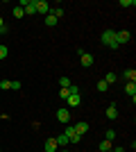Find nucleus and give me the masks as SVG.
Returning a JSON list of instances; mask_svg holds the SVG:
<instances>
[{
	"mask_svg": "<svg viewBox=\"0 0 136 152\" xmlns=\"http://www.w3.org/2000/svg\"><path fill=\"white\" fill-rule=\"evenodd\" d=\"M102 43L107 45V48H111V50L120 48V45L116 43V32H113V30H104L102 32Z\"/></svg>",
	"mask_w": 136,
	"mask_h": 152,
	"instance_id": "f257e3e1",
	"label": "nucleus"
},
{
	"mask_svg": "<svg viewBox=\"0 0 136 152\" xmlns=\"http://www.w3.org/2000/svg\"><path fill=\"white\" fill-rule=\"evenodd\" d=\"M77 55H79V59H82V66H84V68H91V66H93V55H91V52H84L82 48H77Z\"/></svg>",
	"mask_w": 136,
	"mask_h": 152,
	"instance_id": "f03ea898",
	"label": "nucleus"
},
{
	"mask_svg": "<svg viewBox=\"0 0 136 152\" xmlns=\"http://www.w3.org/2000/svg\"><path fill=\"white\" fill-rule=\"evenodd\" d=\"M66 136H68V143H79V139H82V134H77V132H75V127H73V125H68V127H66Z\"/></svg>",
	"mask_w": 136,
	"mask_h": 152,
	"instance_id": "7ed1b4c3",
	"label": "nucleus"
},
{
	"mask_svg": "<svg viewBox=\"0 0 136 152\" xmlns=\"http://www.w3.org/2000/svg\"><path fill=\"white\" fill-rule=\"evenodd\" d=\"M57 121H59V123H66V125H68V121H71V109H66V107L57 109Z\"/></svg>",
	"mask_w": 136,
	"mask_h": 152,
	"instance_id": "20e7f679",
	"label": "nucleus"
},
{
	"mask_svg": "<svg viewBox=\"0 0 136 152\" xmlns=\"http://www.w3.org/2000/svg\"><path fill=\"white\" fill-rule=\"evenodd\" d=\"M129 39H132V34H129V32H125V30L116 32V43H118V45H123V43H129Z\"/></svg>",
	"mask_w": 136,
	"mask_h": 152,
	"instance_id": "39448f33",
	"label": "nucleus"
},
{
	"mask_svg": "<svg viewBox=\"0 0 136 152\" xmlns=\"http://www.w3.org/2000/svg\"><path fill=\"white\" fill-rule=\"evenodd\" d=\"M36 14L48 16V14H50V2H45V0H36Z\"/></svg>",
	"mask_w": 136,
	"mask_h": 152,
	"instance_id": "423d86ee",
	"label": "nucleus"
},
{
	"mask_svg": "<svg viewBox=\"0 0 136 152\" xmlns=\"http://www.w3.org/2000/svg\"><path fill=\"white\" fill-rule=\"evenodd\" d=\"M66 102H68V107H79L82 98H79V93H71L68 98H66Z\"/></svg>",
	"mask_w": 136,
	"mask_h": 152,
	"instance_id": "0eeeda50",
	"label": "nucleus"
},
{
	"mask_svg": "<svg viewBox=\"0 0 136 152\" xmlns=\"http://www.w3.org/2000/svg\"><path fill=\"white\" fill-rule=\"evenodd\" d=\"M125 91H127V95L132 98V102H136V84L134 82H127V84H125Z\"/></svg>",
	"mask_w": 136,
	"mask_h": 152,
	"instance_id": "6e6552de",
	"label": "nucleus"
},
{
	"mask_svg": "<svg viewBox=\"0 0 136 152\" xmlns=\"http://www.w3.org/2000/svg\"><path fill=\"white\" fill-rule=\"evenodd\" d=\"M43 148H45V152H57L59 150V145H57V141H55V139H48Z\"/></svg>",
	"mask_w": 136,
	"mask_h": 152,
	"instance_id": "1a4fd4ad",
	"label": "nucleus"
},
{
	"mask_svg": "<svg viewBox=\"0 0 136 152\" xmlns=\"http://www.w3.org/2000/svg\"><path fill=\"white\" fill-rule=\"evenodd\" d=\"M73 127H75V132H77V134H86V132H89V123H86V121H79L77 125H73Z\"/></svg>",
	"mask_w": 136,
	"mask_h": 152,
	"instance_id": "9d476101",
	"label": "nucleus"
},
{
	"mask_svg": "<svg viewBox=\"0 0 136 152\" xmlns=\"http://www.w3.org/2000/svg\"><path fill=\"white\" fill-rule=\"evenodd\" d=\"M107 118H109V121H116V118H118V109L113 107V104L107 107Z\"/></svg>",
	"mask_w": 136,
	"mask_h": 152,
	"instance_id": "9b49d317",
	"label": "nucleus"
},
{
	"mask_svg": "<svg viewBox=\"0 0 136 152\" xmlns=\"http://www.w3.org/2000/svg\"><path fill=\"white\" fill-rule=\"evenodd\" d=\"M50 14L52 16H55V18H61V16H64V9H61V7H50Z\"/></svg>",
	"mask_w": 136,
	"mask_h": 152,
	"instance_id": "f8f14e48",
	"label": "nucleus"
},
{
	"mask_svg": "<svg viewBox=\"0 0 136 152\" xmlns=\"http://www.w3.org/2000/svg\"><path fill=\"white\" fill-rule=\"evenodd\" d=\"M55 141H57V145H59V148L68 145V136H66V134H59V136H57V139H55Z\"/></svg>",
	"mask_w": 136,
	"mask_h": 152,
	"instance_id": "ddd939ff",
	"label": "nucleus"
},
{
	"mask_svg": "<svg viewBox=\"0 0 136 152\" xmlns=\"http://www.w3.org/2000/svg\"><path fill=\"white\" fill-rule=\"evenodd\" d=\"M57 23H59V20L55 18L52 14H48V16H45V25H50V27H52V25H57Z\"/></svg>",
	"mask_w": 136,
	"mask_h": 152,
	"instance_id": "4468645a",
	"label": "nucleus"
},
{
	"mask_svg": "<svg viewBox=\"0 0 136 152\" xmlns=\"http://www.w3.org/2000/svg\"><path fill=\"white\" fill-rule=\"evenodd\" d=\"M116 80H118V75H116V73H107V77H104V82H107V84H113Z\"/></svg>",
	"mask_w": 136,
	"mask_h": 152,
	"instance_id": "2eb2a0df",
	"label": "nucleus"
},
{
	"mask_svg": "<svg viewBox=\"0 0 136 152\" xmlns=\"http://www.w3.org/2000/svg\"><path fill=\"white\" fill-rule=\"evenodd\" d=\"M125 77H127L129 82H134V77H136V70H134V68H127V70H125Z\"/></svg>",
	"mask_w": 136,
	"mask_h": 152,
	"instance_id": "dca6fc26",
	"label": "nucleus"
},
{
	"mask_svg": "<svg viewBox=\"0 0 136 152\" xmlns=\"http://www.w3.org/2000/svg\"><path fill=\"white\" fill-rule=\"evenodd\" d=\"M100 150H102V152H109V150H111V141H107V139H104L102 143H100Z\"/></svg>",
	"mask_w": 136,
	"mask_h": 152,
	"instance_id": "f3484780",
	"label": "nucleus"
},
{
	"mask_svg": "<svg viewBox=\"0 0 136 152\" xmlns=\"http://www.w3.org/2000/svg\"><path fill=\"white\" fill-rule=\"evenodd\" d=\"M25 12H23V7H14V18H23Z\"/></svg>",
	"mask_w": 136,
	"mask_h": 152,
	"instance_id": "a211bd4d",
	"label": "nucleus"
},
{
	"mask_svg": "<svg viewBox=\"0 0 136 152\" xmlns=\"http://www.w3.org/2000/svg\"><path fill=\"white\" fill-rule=\"evenodd\" d=\"M71 80H68V77H61V80H59V86H61V89H68V86H71Z\"/></svg>",
	"mask_w": 136,
	"mask_h": 152,
	"instance_id": "6ab92c4d",
	"label": "nucleus"
},
{
	"mask_svg": "<svg viewBox=\"0 0 136 152\" xmlns=\"http://www.w3.org/2000/svg\"><path fill=\"white\" fill-rule=\"evenodd\" d=\"M107 89H109V84L104 82V80H100V82H97V91H100V93H104Z\"/></svg>",
	"mask_w": 136,
	"mask_h": 152,
	"instance_id": "aec40b11",
	"label": "nucleus"
},
{
	"mask_svg": "<svg viewBox=\"0 0 136 152\" xmlns=\"http://www.w3.org/2000/svg\"><path fill=\"white\" fill-rule=\"evenodd\" d=\"M7 55H9V50H7V45H5V43H0V59H5Z\"/></svg>",
	"mask_w": 136,
	"mask_h": 152,
	"instance_id": "412c9836",
	"label": "nucleus"
},
{
	"mask_svg": "<svg viewBox=\"0 0 136 152\" xmlns=\"http://www.w3.org/2000/svg\"><path fill=\"white\" fill-rule=\"evenodd\" d=\"M120 7H136V0H120Z\"/></svg>",
	"mask_w": 136,
	"mask_h": 152,
	"instance_id": "4be33fe9",
	"label": "nucleus"
},
{
	"mask_svg": "<svg viewBox=\"0 0 136 152\" xmlns=\"http://www.w3.org/2000/svg\"><path fill=\"white\" fill-rule=\"evenodd\" d=\"M0 89H2V91L12 89V82H9V80H2V82H0Z\"/></svg>",
	"mask_w": 136,
	"mask_h": 152,
	"instance_id": "5701e85b",
	"label": "nucleus"
},
{
	"mask_svg": "<svg viewBox=\"0 0 136 152\" xmlns=\"http://www.w3.org/2000/svg\"><path fill=\"white\" fill-rule=\"evenodd\" d=\"M113 136H116L113 129H107V132H104V139H107V141H113Z\"/></svg>",
	"mask_w": 136,
	"mask_h": 152,
	"instance_id": "b1692460",
	"label": "nucleus"
},
{
	"mask_svg": "<svg viewBox=\"0 0 136 152\" xmlns=\"http://www.w3.org/2000/svg\"><path fill=\"white\" fill-rule=\"evenodd\" d=\"M68 95H71V91H68V89H59V98H64V100H66Z\"/></svg>",
	"mask_w": 136,
	"mask_h": 152,
	"instance_id": "393cba45",
	"label": "nucleus"
},
{
	"mask_svg": "<svg viewBox=\"0 0 136 152\" xmlns=\"http://www.w3.org/2000/svg\"><path fill=\"white\" fill-rule=\"evenodd\" d=\"M0 34H7V25H5V20H2V16H0Z\"/></svg>",
	"mask_w": 136,
	"mask_h": 152,
	"instance_id": "a878e982",
	"label": "nucleus"
},
{
	"mask_svg": "<svg viewBox=\"0 0 136 152\" xmlns=\"http://www.w3.org/2000/svg\"><path fill=\"white\" fill-rule=\"evenodd\" d=\"M20 89V82H18V80H14V82H12V91H18Z\"/></svg>",
	"mask_w": 136,
	"mask_h": 152,
	"instance_id": "bb28decb",
	"label": "nucleus"
},
{
	"mask_svg": "<svg viewBox=\"0 0 136 152\" xmlns=\"http://www.w3.org/2000/svg\"><path fill=\"white\" fill-rule=\"evenodd\" d=\"M109 152H113V150H109Z\"/></svg>",
	"mask_w": 136,
	"mask_h": 152,
	"instance_id": "cd10ccee",
	"label": "nucleus"
},
{
	"mask_svg": "<svg viewBox=\"0 0 136 152\" xmlns=\"http://www.w3.org/2000/svg\"><path fill=\"white\" fill-rule=\"evenodd\" d=\"M0 152H2V150H0Z\"/></svg>",
	"mask_w": 136,
	"mask_h": 152,
	"instance_id": "c85d7f7f",
	"label": "nucleus"
}]
</instances>
